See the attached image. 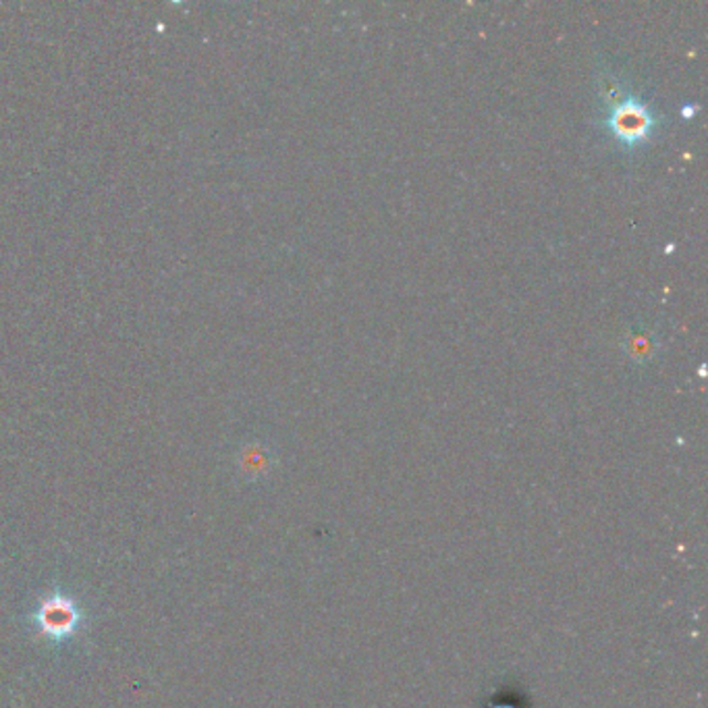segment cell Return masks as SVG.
<instances>
[{"label": "cell", "mask_w": 708, "mask_h": 708, "mask_svg": "<svg viewBox=\"0 0 708 708\" xmlns=\"http://www.w3.org/2000/svg\"><path fill=\"white\" fill-rule=\"evenodd\" d=\"M599 89H601L602 103L607 107H613L621 103L627 94H625V86L621 82L620 77L615 73L602 72L601 77H599Z\"/></svg>", "instance_id": "277c9868"}, {"label": "cell", "mask_w": 708, "mask_h": 708, "mask_svg": "<svg viewBox=\"0 0 708 708\" xmlns=\"http://www.w3.org/2000/svg\"><path fill=\"white\" fill-rule=\"evenodd\" d=\"M655 125V115L648 105L632 96H625L621 103L609 107L607 127L613 133V138L623 146H636L648 140Z\"/></svg>", "instance_id": "6da1fadb"}, {"label": "cell", "mask_w": 708, "mask_h": 708, "mask_svg": "<svg viewBox=\"0 0 708 708\" xmlns=\"http://www.w3.org/2000/svg\"><path fill=\"white\" fill-rule=\"evenodd\" d=\"M40 625L49 632V634H67L72 632L73 625H75V611H73L72 604L69 602H56L51 601L49 604H44L42 609V618H40Z\"/></svg>", "instance_id": "7a4b0ae2"}, {"label": "cell", "mask_w": 708, "mask_h": 708, "mask_svg": "<svg viewBox=\"0 0 708 708\" xmlns=\"http://www.w3.org/2000/svg\"><path fill=\"white\" fill-rule=\"evenodd\" d=\"M625 354L630 355L636 362H646L651 360L656 352V335L653 331H632L625 336Z\"/></svg>", "instance_id": "3957f363"}]
</instances>
